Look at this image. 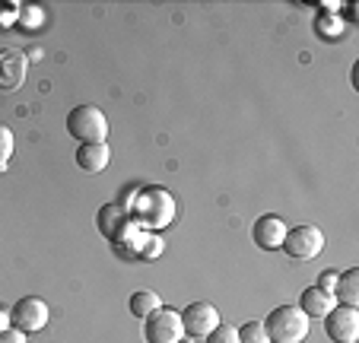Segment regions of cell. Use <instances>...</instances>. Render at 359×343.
<instances>
[{"instance_id": "ffe728a7", "label": "cell", "mask_w": 359, "mask_h": 343, "mask_svg": "<svg viewBox=\"0 0 359 343\" xmlns=\"http://www.w3.org/2000/svg\"><path fill=\"white\" fill-rule=\"evenodd\" d=\"M0 343H29V334H22L16 328H4L0 330Z\"/></svg>"}, {"instance_id": "ac0fdd59", "label": "cell", "mask_w": 359, "mask_h": 343, "mask_svg": "<svg viewBox=\"0 0 359 343\" xmlns=\"http://www.w3.org/2000/svg\"><path fill=\"white\" fill-rule=\"evenodd\" d=\"M13 149H16L13 130H10L7 124H0V172L10 166V159H13Z\"/></svg>"}, {"instance_id": "277c9868", "label": "cell", "mask_w": 359, "mask_h": 343, "mask_svg": "<svg viewBox=\"0 0 359 343\" xmlns=\"http://www.w3.org/2000/svg\"><path fill=\"white\" fill-rule=\"evenodd\" d=\"M283 251L292 261H315L325 251V232L318 226H309V222H302L296 229H286Z\"/></svg>"}, {"instance_id": "5b68a950", "label": "cell", "mask_w": 359, "mask_h": 343, "mask_svg": "<svg viewBox=\"0 0 359 343\" xmlns=\"http://www.w3.org/2000/svg\"><path fill=\"white\" fill-rule=\"evenodd\" d=\"M95 226H99L102 236L109 238L111 245H118V248L137 232L134 220H130V210L124 207V203H109V207H102L99 216H95Z\"/></svg>"}, {"instance_id": "d6986e66", "label": "cell", "mask_w": 359, "mask_h": 343, "mask_svg": "<svg viewBox=\"0 0 359 343\" xmlns=\"http://www.w3.org/2000/svg\"><path fill=\"white\" fill-rule=\"evenodd\" d=\"M207 343H242V340H238V328H232V324L223 321L210 337H207Z\"/></svg>"}, {"instance_id": "52a82bcc", "label": "cell", "mask_w": 359, "mask_h": 343, "mask_svg": "<svg viewBox=\"0 0 359 343\" xmlns=\"http://www.w3.org/2000/svg\"><path fill=\"white\" fill-rule=\"evenodd\" d=\"M219 324H223V318H219L217 305H210V302H191L188 309L182 311L184 337H191V340H203V337H210Z\"/></svg>"}, {"instance_id": "e0dca14e", "label": "cell", "mask_w": 359, "mask_h": 343, "mask_svg": "<svg viewBox=\"0 0 359 343\" xmlns=\"http://www.w3.org/2000/svg\"><path fill=\"white\" fill-rule=\"evenodd\" d=\"M238 340L242 343H271V337H267V330H264V321H248L238 328Z\"/></svg>"}, {"instance_id": "7402d4cb", "label": "cell", "mask_w": 359, "mask_h": 343, "mask_svg": "<svg viewBox=\"0 0 359 343\" xmlns=\"http://www.w3.org/2000/svg\"><path fill=\"white\" fill-rule=\"evenodd\" d=\"M4 328H10V311L7 309H0V330Z\"/></svg>"}, {"instance_id": "7a4b0ae2", "label": "cell", "mask_w": 359, "mask_h": 343, "mask_svg": "<svg viewBox=\"0 0 359 343\" xmlns=\"http://www.w3.org/2000/svg\"><path fill=\"white\" fill-rule=\"evenodd\" d=\"M264 330L271 343H302L312 330V318L305 315L299 305H280L267 315Z\"/></svg>"}, {"instance_id": "ba28073f", "label": "cell", "mask_w": 359, "mask_h": 343, "mask_svg": "<svg viewBox=\"0 0 359 343\" xmlns=\"http://www.w3.org/2000/svg\"><path fill=\"white\" fill-rule=\"evenodd\" d=\"M10 324L22 334H39L48 324V305L39 296H22L20 302L10 309Z\"/></svg>"}, {"instance_id": "7c38bea8", "label": "cell", "mask_w": 359, "mask_h": 343, "mask_svg": "<svg viewBox=\"0 0 359 343\" xmlns=\"http://www.w3.org/2000/svg\"><path fill=\"white\" fill-rule=\"evenodd\" d=\"M109 162H111L109 143H80V147H76V166H80L83 172H89V175L105 172Z\"/></svg>"}, {"instance_id": "3957f363", "label": "cell", "mask_w": 359, "mask_h": 343, "mask_svg": "<svg viewBox=\"0 0 359 343\" xmlns=\"http://www.w3.org/2000/svg\"><path fill=\"white\" fill-rule=\"evenodd\" d=\"M67 134L83 143H105L109 140V118L95 105H76L67 114Z\"/></svg>"}, {"instance_id": "4fadbf2b", "label": "cell", "mask_w": 359, "mask_h": 343, "mask_svg": "<svg viewBox=\"0 0 359 343\" xmlns=\"http://www.w3.org/2000/svg\"><path fill=\"white\" fill-rule=\"evenodd\" d=\"M334 305H337V299H334L331 292L318 290V286H305V290L299 292V309H302L309 318H325V315H331Z\"/></svg>"}, {"instance_id": "603a6c76", "label": "cell", "mask_w": 359, "mask_h": 343, "mask_svg": "<svg viewBox=\"0 0 359 343\" xmlns=\"http://www.w3.org/2000/svg\"><path fill=\"white\" fill-rule=\"evenodd\" d=\"M178 343H197V340H191V337H182V340H178Z\"/></svg>"}, {"instance_id": "8992f818", "label": "cell", "mask_w": 359, "mask_h": 343, "mask_svg": "<svg viewBox=\"0 0 359 343\" xmlns=\"http://www.w3.org/2000/svg\"><path fill=\"white\" fill-rule=\"evenodd\" d=\"M143 337H147V343H178L184 337L182 311L156 309L147 321H143Z\"/></svg>"}, {"instance_id": "9a60e30c", "label": "cell", "mask_w": 359, "mask_h": 343, "mask_svg": "<svg viewBox=\"0 0 359 343\" xmlns=\"http://www.w3.org/2000/svg\"><path fill=\"white\" fill-rule=\"evenodd\" d=\"M130 242V257H140V261H153V257L163 255V238L159 236H147V232H134L128 238Z\"/></svg>"}, {"instance_id": "6da1fadb", "label": "cell", "mask_w": 359, "mask_h": 343, "mask_svg": "<svg viewBox=\"0 0 359 343\" xmlns=\"http://www.w3.org/2000/svg\"><path fill=\"white\" fill-rule=\"evenodd\" d=\"M130 220L140 222L143 229H165L175 220V201L165 188L153 184V188H137L130 197Z\"/></svg>"}, {"instance_id": "5bb4252c", "label": "cell", "mask_w": 359, "mask_h": 343, "mask_svg": "<svg viewBox=\"0 0 359 343\" xmlns=\"http://www.w3.org/2000/svg\"><path fill=\"white\" fill-rule=\"evenodd\" d=\"M334 299H337L340 305H350V309H356V305H359V270L356 267L344 270V274L337 276Z\"/></svg>"}, {"instance_id": "2e32d148", "label": "cell", "mask_w": 359, "mask_h": 343, "mask_svg": "<svg viewBox=\"0 0 359 343\" xmlns=\"http://www.w3.org/2000/svg\"><path fill=\"white\" fill-rule=\"evenodd\" d=\"M156 309H163V299H159V292L140 290V292H134V296H130V315H134V318H143V321H147V318L153 315Z\"/></svg>"}, {"instance_id": "8fae6325", "label": "cell", "mask_w": 359, "mask_h": 343, "mask_svg": "<svg viewBox=\"0 0 359 343\" xmlns=\"http://www.w3.org/2000/svg\"><path fill=\"white\" fill-rule=\"evenodd\" d=\"M251 238H255V245H258V248H264V251H277V248H283L286 222L280 220L277 213L261 216V220L255 222V229H251Z\"/></svg>"}, {"instance_id": "44dd1931", "label": "cell", "mask_w": 359, "mask_h": 343, "mask_svg": "<svg viewBox=\"0 0 359 343\" xmlns=\"http://www.w3.org/2000/svg\"><path fill=\"white\" fill-rule=\"evenodd\" d=\"M337 270H325V274L318 276V290H325V292H331L334 296V286H337Z\"/></svg>"}, {"instance_id": "30bf717a", "label": "cell", "mask_w": 359, "mask_h": 343, "mask_svg": "<svg viewBox=\"0 0 359 343\" xmlns=\"http://www.w3.org/2000/svg\"><path fill=\"white\" fill-rule=\"evenodd\" d=\"M29 74V58L20 51V48H4L0 51V89L4 93H16L22 89Z\"/></svg>"}, {"instance_id": "9c48e42d", "label": "cell", "mask_w": 359, "mask_h": 343, "mask_svg": "<svg viewBox=\"0 0 359 343\" xmlns=\"http://www.w3.org/2000/svg\"><path fill=\"white\" fill-rule=\"evenodd\" d=\"M325 321V334L334 343H356L359 340V311L350 305H334L331 315L321 318Z\"/></svg>"}]
</instances>
